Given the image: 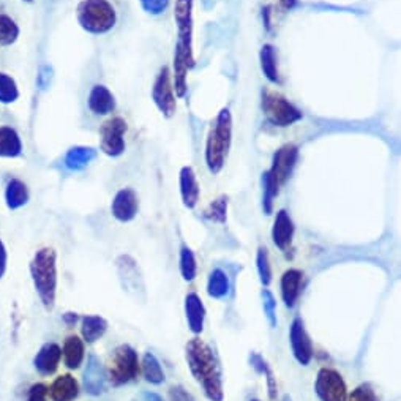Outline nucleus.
Returning a JSON list of instances; mask_svg holds the SVG:
<instances>
[{
    "label": "nucleus",
    "mask_w": 401,
    "mask_h": 401,
    "mask_svg": "<svg viewBox=\"0 0 401 401\" xmlns=\"http://www.w3.org/2000/svg\"><path fill=\"white\" fill-rule=\"evenodd\" d=\"M289 341H291V350L295 360L304 366L310 364L313 357V345L302 319L297 318L292 321L291 332H289Z\"/></svg>",
    "instance_id": "f8f14e48"
},
{
    "label": "nucleus",
    "mask_w": 401,
    "mask_h": 401,
    "mask_svg": "<svg viewBox=\"0 0 401 401\" xmlns=\"http://www.w3.org/2000/svg\"><path fill=\"white\" fill-rule=\"evenodd\" d=\"M49 393L52 401H73L80 393V384L71 374H62L52 383Z\"/></svg>",
    "instance_id": "4be33fe9"
},
{
    "label": "nucleus",
    "mask_w": 401,
    "mask_h": 401,
    "mask_svg": "<svg viewBox=\"0 0 401 401\" xmlns=\"http://www.w3.org/2000/svg\"><path fill=\"white\" fill-rule=\"evenodd\" d=\"M256 264H258V273L261 283L264 286H267L269 283L272 281V269H271V262H269V253L266 248H259L258 249V258H256Z\"/></svg>",
    "instance_id": "f704fd0d"
},
{
    "label": "nucleus",
    "mask_w": 401,
    "mask_h": 401,
    "mask_svg": "<svg viewBox=\"0 0 401 401\" xmlns=\"http://www.w3.org/2000/svg\"><path fill=\"white\" fill-rule=\"evenodd\" d=\"M297 156L299 150L294 144H286V146L278 149L277 154L273 155L272 168L266 171V174L278 188L285 185L286 180L289 179V175H291L295 166V161H297Z\"/></svg>",
    "instance_id": "9b49d317"
},
{
    "label": "nucleus",
    "mask_w": 401,
    "mask_h": 401,
    "mask_svg": "<svg viewBox=\"0 0 401 401\" xmlns=\"http://www.w3.org/2000/svg\"><path fill=\"white\" fill-rule=\"evenodd\" d=\"M262 109L267 121L277 127H289L302 119V113L292 103L271 90H266L262 95Z\"/></svg>",
    "instance_id": "0eeeda50"
},
{
    "label": "nucleus",
    "mask_w": 401,
    "mask_h": 401,
    "mask_svg": "<svg viewBox=\"0 0 401 401\" xmlns=\"http://www.w3.org/2000/svg\"><path fill=\"white\" fill-rule=\"evenodd\" d=\"M179 182H180V195H182L183 206H185L187 209H195L196 204H198L199 201L201 188H199L198 179H196L193 168H190V166L182 168Z\"/></svg>",
    "instance_id": "f3484780"
},
{
    "label": "nucleus",
    "mask_w": 401,
    "mask_h": 401,
    "mask_svg": "<svg viewBox=\"0 0 401 401\" xmlns=\"http://www.w3.org/2000/svg\"><path fill=\"white\" fill-rule=\"evenodd\" d=\"M19 98V89L16 81L10 75L0 73V103L11 104Z\"/></svg>",
    "instance_id": "2f4dec72"
},
{
    "label": "nucleus",
    "mask_w": 401,
    "mask_h": 401,
    "mask_svg": "<svg viewBox=\"0 0 401 401\" xmlns=\"http://www.w3.org/2000/svg\"><path fill=\"white\" fill-rule=\"evenodd\" d=\"M262 302H264V311H266L269 324L275 327L277 326V314H275V311H277V302H275L273 294L269 291V289H264V291H262Z\"/></svg>",
    "instance_id": "c9c22d12"
},
{
    "label": "nucleus",
    "mask_w": 401,
    "mask_h": 401,
    "mask_svg": "<svg viewBox=\"0 0 401 401\" xmlns=\"http://www.w3.org/2000/svg\"><path fill=\"white\" fill-rule=\"evenodd\" d=\"M51 80H52V68L49 67V65H43L37 76V84H38V87H40V90L48 89Z\"/></svg>",
    "instance_id": "58836bf2"
},
{
    "label": "nucleus",
    "mask_w": 401,
    "mask_h": 401,
    "mask_svg": "<svg viewBox=\"0 0 401 401\" xmlns=\"http://www.w3.org/2000/svg\"><path fill=\"white\" fill-rule=\"evenodd\" d=\"M283 401H291V398H289V397L286 395V397H285V400H283Z\"/></svg>",
    "instance_id": "de8ad7c7"
},
{
    "label": "nucleus",
    "mask_w": 401,
    "mask_h": 401,
    "mask_svg": "<svg viewBox=\"0 0 401 401\" xmlns=\"http://www.w3.org/2000/svg\"><path fill=\"white\" fill-rule=\"evenodd\" d=\"M104 370L101 366V362L97 356H90L87 368L84 371V385L90 395H100L104 390Z\"/></svg>",
    "instance_id": "6ab92c4d"
},
{
    "label": "nucleus",
    "mask_w": 401,
    "mask_h": 401,
    "mask_svg": "<svg viewBox=\"0 0 401 401\" xmlns=\"http://www.w3.org/2000/svg\"><path fill=\"white\" fill-rule=\"evenodd\" d=\"M142 10L149 13V15H161L164 10L168 8L169 0H140Z\"/></svg>",
    "instance_id": "4c0bfd02"
},
{
    "label": "nucleus",
    "mask_w": 401,
    "mask_h": 401,
    "mask_svg": "<svg viewBox=\"0 0 401 401\" xmlns=\"http://www.w3.org/2000/svg\"><path fill=\"white\" fill-rule=\"evenodd\" d=\"M108 331V322L101 316H85L82 319V337L87 343H95Z\"/></svg>",
    "instance_id": "a878e982"
},
{
    "label": "nucleus",
    "mask_w": 401,
    "mask_h": 401,
    "mask_svg": "<svg viewBox=\"0 0 401 401\" xmlns=\"http://www.w3.org/2000/svg\"><path fill=\"white\" fill-rule=\"evenodd\" d=\"M174 84L171 80V71L168 67H163L156 76L154 89H152V100L160 109L164 117H173L177 109V100L174 94Z\"/></svg>",
    "instance_id": "9d476101"
},
{
    "label": "nucleus",
    "mask_w": 401,
    "mask_h": 401,
    "mask_svg": "<svg viewBox=\"0 0 401 401\" xmlns=\"http://www.w3.org/2000/svg\"><path fill=\"white\" fill-rule=\"evenodd\" d=\"M142 374L147 383L159 385L164 381V371L160 365L159 359H156L152 352H147L142 359Z\"/></svg>",
    "instance_id": "c85d7f7f"
},
{
    "label": "nucleus",
    "mask_w": 401,
    "mask_h": 401,
    "mask_svg": "<svg viewBox=\"0 0 401 401\" xmlns=\"http://www.w3.org/2000/svg\"><path fill=\"white\" fill-rule=\"evenodd\" d=\"M252 365H253L259 373L266 374L269 397H271V400L277 398V381H275L273 373H272L271 368H269V365L266 364V360L262 359L261 356H258V354H253V356H252Z\"/></svg>",
    "instance_id": "473e14b6"
},
{
    "label": "nucleus",
    "mask_w": 401,
    "mask_h": 401,
    "mask_svg": "<svg viewBox=\"0 0 401 401\" xmlns=\"http://www.w3.org/2000/svg\"><path fill=\"white\" fill-rule=\"evenodd\" d=\"M177 25V43L174 57L185 61L195 67L193 56V0H177L174 8Z\"/></svg>",
    "instance_id": "39448f33"
},
{
    "label": "nucleus",
    "mask_w": 401,
    "mask_h": 401,
    "mask_svg": "<svg viewBox=\"0 0 401 401\" xmlns=\"http://www.w3.org/2000/svg\"><path fill=\"white\" fill-rule=\"evenodd\" d=\"M252 401H259V400H252Z\"/></svg>",
    "instance_id": "09e8293b"
},
{
    "label": "nucleus",
    "mask_w": 401,
    "mask_h": 401,
    "mask_svg": "<svg viewBox=\"0 0 401 401\" xmlns=\"http://www.w3.org/2000/svg\"><path fill=\"white\" fill-rule=\"evenodd\" d=\"M261 68L269 81L278 82V67H277V54H275L273 46L266 44L261 49Z\"/></svg>",
    "instance_id": "cd10ccee"
},
{
    "label": "nucleus",
    "mask_w": 401,
    "mask_h": 401,
    "mask_svg": "<svg viewBox=\"0 0 401 401\" xmlns=\"http://www.w3.org/2000/svg\"><path fill=\"white\" fill-rule=\"evenodd\" d=\"M21 154L23 141L18 131L8 125H2L0 127V156L2 159H18Z\"/></svg>",
    "instance_id": "412c9836"
},
{
    "label": "nucleus",
    "mask_w": 401,
    "mask_h": 401,
    "mask_svg": "<svg viewBox=\"0 0 401 401\" xmlns=\"http://www.w3.org/2000/svg\"><path fill=\"white\" fill-rule=\"evenodd\" d=\"M62 359V350L61 346L56 343H46L42 346V350L38 351V354L34 359V365L38 370V373L44 374V376H49V374L56 373L61 364Z\"/></svg>",
    "instance_id": "dca6fc26"
},
{
    "label": "nucleus",
    "mask_w": 401,
    "mask_h": 401,
    "mask_svg": "<svg viewBox=\"0 0 401 401\" xmlns=\"http://www.w3.org/2000/svg\"><path fill=\"white\" fill-rule=\"evenodd\" d=\"M185 314L190 331L196 335L201 333L204 328V321H206V308H204L198 294L192 292L185 297Z\"/></svg>",
    "instance_id": "aec40b11"
},
{
    "label": "nucleus",
    "mask_w": 401,
    "mask_h": 401,
    "mask_svg": "<svg viewBox=\"0 0 401 401\" xmlns=\"http://www.w3.org/2000/svg\"><path fill=\"white\" fill-rule=\"evenodd\" d=\"M87 104L95 116H108L116 109V98L106 85L97 84L90 90Z\"/></svg>",
    "instance_id": "4468645a"
},
{
    "label": "nucleus",
    "mask_w": 401,
    "mask_h": 401,
    "mask_svg": "<svg viewBox=\"0 0 401 401\" xmlns=\"http://www.w3.org/2000/svg\"><path fill=\"white\" fill-rule=\"evenodd\" d=\"M97 159V150L87 146L71 147L65 155V166L70 171H82Z\"/></svg>",
    "instance_id": "5701e85b"
},
{
    "label": "nucleus",
    "mask_w": 401,
    "mask_h": 401,
    "mask_svg": "<svg viewBox=\"0 0 401 401\" xmlns=\"http://www.w3.org/2000/svg\"><path fill=\"white\" fill-rule=\"evenodd\" d=\"M294 237V223L291 220V216L286 212V210H280L275 216L273 228H272V239L275 247L280 248L281 252H286V249L291 247Z\"/></svg>",
    "instance_id": "2eb2a0df"
},
{
    "label": "nucleus",
    "mask_w": 401,
    "mask_h": 401,
    "mask_svg": "<svg viewBox=\"0 0 401 401\" xmlns=\"http://www.w3.org/2000/svg\"><path fill=\"white\" fill-rule=\"evenodd\" d=\"M29 188L23 180L19 179H13L8 182L5 190V201H6V207L10 210H18L24 207L25 204L29 202Z\"/></svg>",
    "instance_id": "b1692460"
},
{
    "label": "nucleus",
    "mask_w": 401,
    "mask_h": 401,
    "mask_svg": "<svg viewBox=\"0 0 401 401\" xmlns=\"http://www.w3.org/2000/svg\"><path fill=\"white\" fill-rule=\"evenodd\" d=\"M229 278L226 272H223L221 269H215L210 273L209 283H207V294L212 299H223L226 297L229 292Z\"/></svg>",
    "instance_id": "bb28decb"
},
{
    "label": "nucleus",
    "mask_w": 401,
    "mask_h": 401,
    "mask_svg": "<svg viewBox=\"0 0 401 401\" xmlns=\"http://www.w3.org/2000/svg\"><path fill=\"white\" fill-rule=\"evenodd\" d=\"M6 261H8V256H6V248L4 245V242L0 240V278H2L5 275Z\"/></svg>",
    "instance_id": "79ce46f5"
},
{
    "label": "nucleus",
    "mask_w": 401,
    "mask_h": 401,
    "mask_svg": "<svg viewBox=\"0 0 401 401\" xmlns=\"http://www.w3.org/2000/svg\"><path fill=\"white\" fill-rule=\"evenodd\" d=\"M188 368L202 387L210 401H223V383L218 364L210 346L199 338H193L187 345Z\"/></svg>",
    "instance_id": "f257e3e1"
},
{
    "label": "nucleus",
    "mask_w": 401,
    "mask_h": 401,
    "mask_svg": "<svg viewBox=\"0 0 401 401\" xmlns=\"http://www.w3.org/2000/svg\"><path fill=\"white\" fill-rule=\"evenodd\" d=\"M76 18L81 27L92 35H103L114 29L117 13L108 0H82L78 5Z\"/></svg>",
    "instance_id": "20e7f679"
},
{
    "label": "nucleus",
    "mask_w": 401,
    "mask_h": 401,
    "mask_svg": "<svg viewBox=\"0 0 401 401\" xmlns=\"http://www.w3.org/2000/svg\"><path fill=\"white\" fill-rule=\"evenodd\" d=\"M133 401H161V398L156 395V393H141V395Z\"/></svg>",
    "instance_id": "37998d69"
},
{
    "label": "nucleus",
    "mask_w": 401,
    "mask_h": 401,
    "mask_svg": "<svg viewBox=\"0 0 401 401\" xmlns=\"http://www.w3.org/2000/svg\"><path fill=\"white\" fill-rule=\"evenodd\" d=\"M302 280H304V273L297 269H289L281 277V297L285 305L292 308L297 302L302 289Z\"/></svg>",
    "instance_id": "a211bd4d"
},
{
    "label": "nucleus",
    "mask_w": 401,
    "mask_h": 401,
    "mask_svg": "<svg viewBox=\"0 0 401 401\" xmlns=\"http://www.w3.org/2000/svg\"><path fill=\"white\" fill-rule=\"evenodd\" d=\"M63 318H65V321H67V322H68V324H70V326H71V324H75L76 319H78V316H76V314H73V313H67V314H65V316H63Z\"/></svg>",
    "instance_id": "c03bdc74"
},
{
    "label": "nucleus",
    "mask_w": 401,
    "mask_h": 401,
    "mask_svg": "<svg viewBox=\"0 0 401 401\" xmlns=\"http://www.w3.org/2000/svg\"><path fill=\"white\" fill-rule=\"evenodd\" d=\"M314 390L321 401H347V389L343 376L331 368H321Z\"/></svg>",
    "instance_id": "1a4fd4ad"
},
{
    "label": "nucleus",
    "mask_w": 401,
    "mask_h": 401,
    "mask_svg": "<svg viewBox=\"0 0 401 401\" xmlns=\"http://www.w3.org/2000/svg\"><path fill=\"white\" fill-rule=\"evenodd\" d=\"M226 214H228V198L226 196H221V198L215 199L204 212V216L207 220L215 221V223H226Z\"/></svg>",
    "instance_id": "72a5a7b5"
},
{
    "label": "nucleus",
    "mask_w": 401,
    "mask_h": 401,
    "mask_svg": "<svg viewBox=\"0 0 401 401\" xmlns=\"http://www.w3.org/2000/svg\"><path fill=\"white\" fill-rule=\"evenodd\" d=\"M137 210H140V201L135 190L122 188L116 193L113 204H111V214L121 223H128L136 218Z\"/></svg>",
    "instance_id": "ddd939ff"
},
{
    "label": "nucleus",
    "mask_w": 401,
    "mask_h": 401,
    "mask_svg": "<svg viewBox=\"0 0 401 401\" xmlns=\"http://www.w3.org/2000/svg\"><path fill=\"white\" fill-rule=\"evenodd\" d=\"M140 374V359L137 352L128 345H122L114 351L111 357L109 379L113 385H123L136 379Z\"/></svg>",
    "instance_id": "423d86ee"
},
{
    "label": "nucleus",
    "mask_w": 401,
    "mask_h": 401,
    "mask_svg": "<svg viewBox=\"0 0 401 401\" xmlns=\"http://www.w3.org/2000/svg\"><path fill=\"white\" fill-rule=\"evenodd\" d=\"M23 2H27V4H32V2H34V0H23Z\"/></svg>",
    "instance_id": "49530a36"
},
{
    "label": "nucleus",
    "mask_w": 401,
    "mask_h": 401,
    "mask_svg": "<svg viewBox=\"0 0 401 401\" xmlns=\"http://www.w3.org/2000/svg\"><path fill=\"white\" fill-rule=\"evenodd\" d=\"M84 343L80 337H76V335H70V337L65 340L63 343V362L65 365H67L70 370H76V368H80L82 365V360H84Z\"/></svg>",
    "instance_id": "393cba45"
},
{
    "label": "nucleus",
    "mask_w": 401,
    "mask_h": 401,
    "mask_svg": "<svg viewBox=\"0 0 401 401\" xmlns=\"http://www.w3.org/2000/svg\"><path fill=\"white\" fill-rule=\"evenodd\" d=\"M233 141V117L229 109H221L210 127L206 144V163L212 174H218L225 166Z\"/></svg>",
    "instance_id": "7ed1b4c3"
},
{
    "label": "nucleus",
    "mask_w": 401,
    "mask_h": 401,
    "mask_svg": "<svg viewBox=\"0 0 401 401\" xmlns=\"http://www.w3.org/2000/svg\"><path fill=\"white\" fill-rule=\"evenodd\" d=\"M127 122L122 117H113L101 125L100 128V149L108 156H121L125 152V133Z\"/></svg>",
    "instance_id": "6e6552de"
},
{
    "label": "nucleus",
    "mask_w": 401,
    "mask_h": 401,
    "mask_svg": "<svg viewBox=\"0 0 401 401\" xmlns=\"http://www.w3.org/2000/svg\"><path fill=\"white\" fill-rule=\"evenodd\" d=\"M169 401H195V398L182 385H174L169 389Z\"/></svg>",
    "instance_id": "a19ab883"
},
{
    "label": "nucleus",
    "mask_w": 401,
    "mask_h": 401,
    "mask_svg": "<svg viewBox=\"0 0 401 401\" xmlns=\"http://www.w3.org/2000/svg\"><path fill=\"white\" fill-rule=\"evenodd\" d=\"M49 389L44 384H34L29 390L27 401H46Z\"/></svg>",
    "instance_id": "ea45409f"
},
{
    "label": "nucleus",
    "mask_w": 401,
    "mask_h": 401,
    "mask_svg": "<svg viewBox=\"0 0 401 401\" xmlns=\"http://www.w3.org/2000/svg\"><path fill=\"white\" fill-rule=\"evenodd\" d=\"M56 252L52 248H42L35 253L30 262V273L34 280L43 307L51 311L56 304L57 291V264Z\"/></svg>",
    "instance_id": "f03ea898"
},
{
    "label": "nucleus",
    "mask_w": 401,
    "mask_h": 401,
    "mask_svg": "<svg viewBox=\"0 0 401 401\" xmlns=\"http://www.w3.org/2000/svg\"><path fill=\"white\" fill-rule=\"evenodd\" d=\"M281 2L286 6V8H291V6L295 4V0H281Z\"/></svg>",
    "instance_id": "a18cd8bd"
},
{
    "label": "nucleus",
    "mask_w": 401,
    "mask_h": 401,
    "mask_svg": "<svg viewBox=\"0 0 401 401\" xmlns=\"http://www.w3.org/2000/svg\"><path fill=\"white\" fill-rule=\"evenodd\" d=\"M180 273L185 281H193L198 273V264L192 249L183 245L180 248Z\"/></svg>",
    "instance_id": "7c9ffc66"
},
{
    "label": "nucleus",
    "mask_w": 401,
    "mask_h": 401,
    "mask_svg": "<svg viewBox=\"0 0 401 401\" xmlns=\"http://www.w3.org/2000/svg\"><path fill=\"white\" fill-rule=\"evenodd\" d=\"M347 401H378V397L370 385L364 384L359 385L356 390H352L351 395L347 397Z\"/></svg>",
    "instance_id": "e433bc0d"
},
{
    "label": "nucleus",
    "mask_w": 401,
    "mask_h": 401,
    "mask_svg": "<svg viewBox=\"0 0 401 401\" xmlns=\"http://www.w3.org/2000/svg\"><path fill=\"white\" fill-rule=\"evenodd\" d=\"M19 27L8 15H0V46H11L18 40Z\"/></svg>",
    "instance_id": "c756f323"
}]
</instances>
